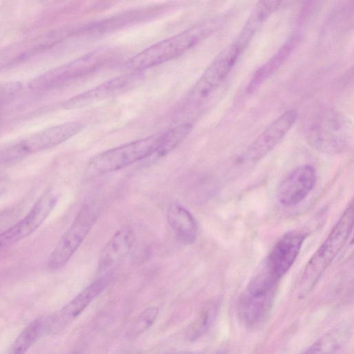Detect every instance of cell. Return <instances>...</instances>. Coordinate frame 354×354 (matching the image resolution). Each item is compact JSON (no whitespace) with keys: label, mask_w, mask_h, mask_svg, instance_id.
I'll return each instance as SVG.
<instances>
[{"label":"cell","mask_w":354,"mask_h":354,"mask_svg":"<svg viewBox=\"0 0 354 354\" xmlns=\"http://www.w3.org/2000/svg\"><path fill=\"white\" fill-rule=\"evenodd\" d=\"M223 22V17H217L196 24L138 53L127 61L125 68L141 72L175 59L214 33Z\"/></svg>","instance_id":"obj_1"},{"label":"cell","mask_w":354,"mask_h":354,"mask_svg":"<svg viewBox=\"0 0 354 354\" xmlns=\"http://www.w3.org/2000/svg\"><path fill=\"white\" fill-rule=\"evenodd\" d=\"M353 220V204L351 202L326 239L308 261L298 286L299 298H304L313 290L343 248L352 232Z\"/></svg>","instance_id":"obj_2"},{"label":"cell","mask_w":354,"mask_h":354,"mask_svg":"<svg viewBox=\"0 0 354 354\" xmlns=\"http://www.w3.org/2000/svg\"><path fill=\"white\" fill-rule=\"evenodd\" d=\"M242 51L234 42L224 48L212 61L183 102L185 113H194L202 108L221 86Z\"/></svg>","instance_id":"obj_3"},{"label":"cell","mask_w":354,"mask_h":354,"mask_svg":"<svg viewBox=\"0 0 354 354\" xmlns=\"http://www.w3.org/2000/svg\"><path fill=\"white\" fill-rule=\"evenodd\" d=\"M279 281L263 267L250 281L238 303V313L245 325L254 327L261 324L272 309Z\"/></svg>","instance_id":"obj_4"},{"label":"cell","mask_w":354,"mask_h":354,"mask_svg":"<svg viewBox=\"0 0 354 354\" xmlns=\"http://www.w3.org/2000/svg\"><path fill=\"white\" fill-rule=\"evenodd\" d=\"M113 56L109 49L93 50L35 78L30 82V87L48 90L62 86L106 66L112 62Z\"/></svg>","instance_id":"obj_5"},{"label":"cell","mask_w":354,"mask_h":354,"mask_svg":"<svg viewBox=\"0 0 354 354\" xmlns=\"http://www.w3.org/2000/svg\"><path fill=\"white\" fill-rule=\"evenodd\" d=\"M159 134L139 139L109 149L95 156L88 164L92 174H104L124 169L153 156Z\"/></svg>","instance_id":"obj_6"},{"label":"cell","mask_w":354,"mask_h":354,"mask_svg":"<svg viewBox=\"0 0 354 354\" xmlns=\"http://www.w3.org/2000/svg\"><path fill=\"white\" fill-rule=\"evenodd\" d=\"M98 214V209L94 205L82 206L49 256L48 267L50 270H59L68 263L91 231Z\"/></svg>","instance_id":"obj_7"},{"label":"cell","mask_w":354,"mask_h":354,"mask_svg":"<svg viewBox=\"0 0 354 354\" xmlns=\"http://www.w3.org/2000/svg\"><path fill=\"white\" fill-rule=\"evenodd\" d=\"M82 124L67 122L41 131L18 143L8 147V153L14 162L33 153L54 147L77 134Z\"/></svg>","instance_id":"obj_8"},{"label":"cell","mask_w":354,"mask_h":354,"mask_svg":"<svg viewBox=\"0 0 354 354\" xmlns=\"http://www.w3.org/2000/svg\"><path fill=\"white\" fill-rule=\"evenodd\" d=\"M57 202V195L47 190L18 223L0 234V249L10 247L35 232L46 219Z\"/></svg>","instance_id":"obj_9"},{"label":"cell","mask_w":354,"mask_h":354,"mask_svg":"<svg viewBox=\"0 0 354 354\" xmlns=\"http://www.w3.org/2000/svg\"><path fill=\"white\" fill-rule=\"evenodd\" d=\"M349 134V125L342 115L327 111L311 124L308 132L309 142L320 149L334 150L342 147Z\"/></svg>","instance_id":"obj_10"},{"label":"cell","mask_w":354,"mask_h":354,"mask_svg":"<svg viewBox=\"0 0 354 354\" xmlns=\"http://www.w3.org/2000/svg\"><path fill=\"white\" fill-rule=\"evenodd\" d=\"M297 118V113L295 109L285 111L250 144L242 160L255 162L265 157L283 138L295 124Z\"/></svg>","instance_id":"obj_11"},{"label":"cell","mask_w":354,"mask_h":354,"mask_svg":"<svg viewBox=\"0 0 354 354\" xmlns=\"http://www.w3.org/2000/svg\"><path fill=\"white\" fill-rule=\"evenodd\" d=\"M306 234L291 231L283 235L267 257L263 268L279 281L295 261Z\"/></svg>","instance_id":"obj_12"},{"label":"cell","mask_w":354,"mask_h":354,"mask_svg":"<svg viewBox=\"0 0 354 354\" xmlns=\"http://www.w3.org/2000/svg\"><path fill=\"white\" fill-rule=\"evenodd\" d=\"M141 72L131 71L115 77L68 100L63 106L65 109H76L122 94L133 88L141 82Z\"/></svg>","instance_id":"obj_13"},{"label":"cell","mask_w":354,"mask_h":354,"mask_svg":"<svg viewBox=\"0 0 354 354\" xmlns=\"http://www.w3.org/2000/svg\"><path fill=\"white\" fill-rule=\"evenodd\" d=\"M316 182L315 169L308 165L291 171L278 186L277 196L284 206L301 203L313 189Z\"/></svg>","instance_id":"obj_14"},{"label":"cell","mask_w":354,"mask_h":354,"mask_svg":"<svg viewBox=\"0 0 354 354\" xmlns=\"http://www.w3.org/2000/svg\"><path fill=\"white\" fill-rule=\"evenodd\" d=\"M108 277H101L78 293L72 300L47 320V328L59 332L78 317L106 287Z\"/></svg>","instance_id":"obj_15"},{"label":"cell","mask_w":354,"mask_h":354,"mask_svg":"<svg viewBox=\"0 0 354 354\" xmlns=\"http://www.w3.org/2000/svg\"><path fill=\"white\" fill-rule=\"evenodd\" d=\"M136 239L133 228L123 225L118 229L104 246L98 260L97 271L106 277L127 257Z\"/></svg>","instance_id":"obj_16"},{"label":"cell","mask_w":354,"mask_h":354,"mask_svg":"<svg viewBox=\"0 0 354 354\" xmlns=\"http://www.w3.org/2000/svg\"><path fill=\"white\" fill-rule=\"evenodd\" d=\"M167 219L176 240L184 245L193 244L196 239L197 223L191 212L178 203H171L167 208Z\"/></svg>","instance_id":"obj_17"},{"label":"cell","mask_w":354,"mask_h":354,"mask_svg":"<svg viewBox=\"0 0 354 354\" xmlns=\"http://www.w3.org/2000/svg\"><path fill=\"white\" fill-rule=\"evenodd\" d=\"M280 1H261L257 2L234 43L241 51L259 31L268 18L282 3Z\"/></svg>","instance_id":"obj_18"},{"label":"cell","mask_w":354,"mask_h":354,"mask_svg":"<svg viewBox=\"0 0 354 354\" xmlns=\"http://www.w3.org/2000/svg\"><path fill=\"white\" fill-rule=\"evenodd\" d=\"M295 37L290 38L253 74L246 91L248 93L256 91L286 62L295 45Z\"/></svg>","instance_id":"obj_19"},{"label":"cell","mask_w":354,"mask_h":354,"mask_svg":"<svg viewBox=\"0 0 354 354\" xmlns=\"http://www.w3.org/2000/svg\"><path fill=\"white\" fill-rule=\"evenodd\" d=\"M219 306L216 300H211L202 307L187 329V337L190 341L199 339L208 331L216 320Z\"/></svg>","instance_id":"obj_20"},{"label":"cell","mask_w":354,"mask_h":354,"mask_svg":"<svg viewBox=\"0 0 354 354\" xmlns=\"http://www.w3.org/2000/svg\"><path fill=\"white\" fill-rule=\"evenodd\" d=\"M192 128L191 123L183 122L159 134L157 147L153 156L160 158L168 154L187 137Z\"/></svg>","instance_id":"obj_21"},{"label":"cell","mask_w":354,"mask_h":354,"mask_svg":"<svg viewBox=\"0 0 354 354\" xmlns=\"http://www.w3.org/2000/svg\"><path fill=\"white\" fill-rule=\"evenodd\" d=\"M44 328H47V320L39 319L33 321L18 335L8 354H25Z\"/></svg>","instance_id":"obj_22"},{"label":"cell","mask_w":354,"mask_h":354,"mask_svg":"<svg viewBox=\"0 0 354 354\" xmlns=\"http://www.w3.org/2000/svg\"><path fill=\"white\" fill-rule=\"evenodd\" d=\"M346 337L343 329L333 330L317 339L301 354H335L342 346Z\"/></svg>","instance_id":"obj_23"},{"label":"cell","mask_w":354,"mask_h":354,"mask_svg":"<svg viewBox=\"0 0 354 354\" xmlns=\"http://www.w3.org/2000/svg\"><path fill=\"white\" fill-rule=\"evenodd\" d=\"M158 313L156 307L145 309L132 323L127 332L129 337H135L146 331L155 322Z\"/></svg>","instance_id":"obj_24"},{"label":"cell","mask_w":354,"mask_h":354,"mask_svg":"<svg viewBox=\"0 0 354 354\" xmlns=\"http://www.w3.org/2000/svg\"><path fill=\"white\" fill-rule=\"evenodd\" d=\"M6 180L0 179V198L6 190Z\"/></svg>","instance_id":"obj_25"},{"label":"cell","mask_w":354,"mask_h":354,"mask_svg":"<svg viewBox=\"0 0 354 354\" xmlns=\"http://www.w3.org/2000/svg\"><path fill=\"white\" fill-rule=\"evenodd\" d=\"M186 354H222V353H218V352H214V353H186Z\"/></svg>","instance_id":"obj_26"},{"label":"cell","mask_w":354,"mask_h":354,"mask_svg":"<svg viewBox=\"0 0 354 354\" xmlns=\"http://www.w3.org/2000/svg\"><path fill=\"white\" fill-rule=\"evenodd\" d=\"M173 354H181V353H173Z\"/></svg>","instance_id":"obj_27"},{"label":"cell","mask_w":354,"mask_h":354,"mask_svg":"<svg viewBox=\"0 0 354 354\" xmlns=\"http://www.w3.org/2000/svg\"><path fill=\"white\" fill-rule=\"evenodd\" d=\"M0 106H1V98H0Z\"/></svg>","instance_id":"obj_28"}]
</instances>
